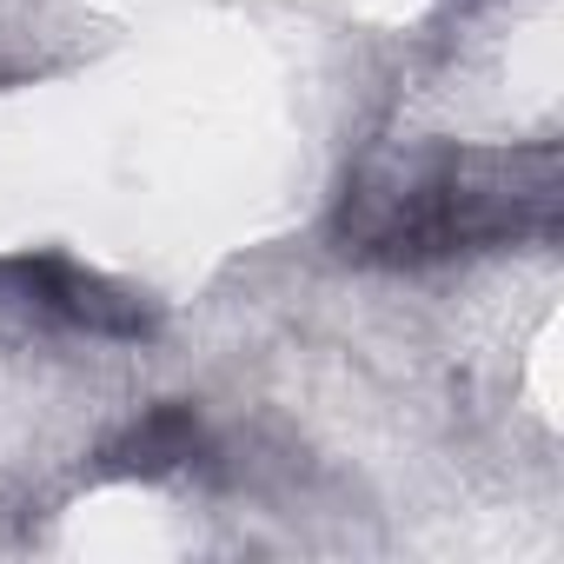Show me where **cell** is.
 <instances>
[{
  "instance_id": "6da1fadb",
  "label": "cell",
  "mask_w": 564,
  "mask_h": 564,
  "mask_svg": "<svg viewBox=\"0 0 564 564\" xmlns=\"http://www.w3.org/2000/svg\"><path fill=\"white\" fill-rule=\"evenodd\" d=\"M564 219L557 140L531 147H405L372 153L333 213V239L379 265H438L551 239Z\"/></svg>"
},
{
  "instance_id": "7a4b0ae2",
  "label": "cell",
  "mask_w": 564,
  "mask_h": 564,
  "mask_svg": "<svg viewBox=\"0 0 564 564\" xmlns=\"http://www.w3.org/2000/svg\"><path fill=\"white\" fill-rule=\"evenodd\" d=\"M160 319L140 293L74 265L67 252L0 259V339L87 333V339H147Z\"/></svg>"
},
{
  "instance_id": "3957f363",
  "label": "cell",
  "mask_w": 564,
  "mask_h": 564,
  "mask_svg": "<svg viewBox=\"0 0 564 564\" xmlns=\"http://www.w3.org/2000/svg\"><path fill=\"white\" fill-rule=\"evenodd\" d=\"M213 458V438L206 425L186 412V405H153L147 419H133L107 452L100 465L120 471V478H166V471H199Z\"/></svg>"
}]
</instances>
